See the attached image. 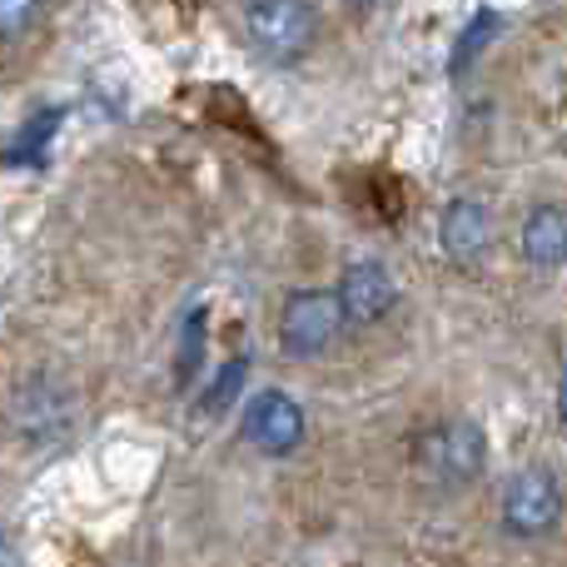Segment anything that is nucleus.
I'll return each mask as SVG.
<instances>
[{"instance_id": "obj_6", "label": "nucleus", "mask_w": 567, "mask_h": 567, "mask_svg": "<svg viewBox=\"0 0 567 567\" xmlns=\"http://www.w3.org/2000/svg\"><path fill=\"white\" fill-rule=\"evenodd\" d=\"M399 289H393L389 269L379 265H353L343 269V284H339V303H343V319L353 323H379L383 313L393 309Z\"/></svg>"}, {"instance_id": "obj_2", "label": "nucleus", "mask_w": 567, "mask_h": 567, "mask_svg": "<svg viewBox=\"0 0 567 567\" xmlns=\"http://www.w3.org/2000/svg\"><path fill=\"white\" fill-rule=\"evenodd\" d=\"M245 30L265 60L293 65L313 45V10L303 0H249Z\"/></svg>"}, {"instance_id": "obj_11", "label": "nucleus", "mask_w": 567, "mask_h": 567, "mask_svg": "<svg viewBox=\"0 0 567 567\" xmlns=\"http://www.w3.org/2000/svg\"><path fill=\"white\" fill-rule=\"evenodd\" d=\"M0 567H16V548H10L6 528H0Z\"/></svg>"}, {"instance_id": "obj_9", "label": "nucleus", "mask_w": 567, "mask_h": 567, "mask_svg": "<svg viewBox=\"0 0 567 567\" xmlns=\"http://www.w3.org/2000/svg\"><path fill=\"white\" fill-rule=\"evenodd\" d=\"M55 125H60V110H40L35 125H25V130H20V140L10 145V165L40 159V150H45V140H50V135H55Z\"/></svg>"}, {"instance_id": "obj_8", "label": "nucleus", "mask_w": 567, "mask_h": 567, "mask_svg": "<svg viewBox=\"0 0 567 567\" xmlns=\"http://www.w3.org/2000/svg\"><path fill=\"white\" fill-rule=\"evenodd\" d=\"M523 255L538 269H558L567 265V209L558 205H538L523 225Z\"/></svg>"}, {"instance_id": "obj_5", "label": "nucleus", "mask_w": 567, "mask_h": 567, "mask_svg": "<svg viewBox=\"0 0 567 567\" xmlns=\"http://www.w3.org/2000/svg\"><path fill=\"white\" fill-rule=\"evenodd\" d=\"M245 439L255 443L259 453H293L303 439V413L289 393H259L245 409Z\"/></svg>"}, {"instance_id": "obj_10", "label": "nucleus", "mask_w": 567, "mask_h": 567, "mask_svg": "<svg viewBox=\"0 0 567 567\" xmlns=\"http://www.w3.org/2000/svg\"><path fill=\"white\" fill-rule=\"evenodd\" d=\"M40 20V0H0V40L25 35Z\"/></svg>"}, {"instance_id": "obj_7", "label": "nucleus", "mask_w": 567, "mask_h": 567, "mask_svg": "<svg viewBox=\"0 0 567 567\" xmlns=\"http://www.w3.org/2000/svg\"><path fill=\"white\" fill-rule=\"evenodd\" d=\"M488 239H493L488 209L478 199H453L443 209V249H449L453 265H478L488 255Z\"/></svg>"}, {"instance_id": "obj_3", "label": "nucleus", "mask_w": 567, "mask_h": 567, "mask_svg": "<svg viewBox=\"0 0 567 567\" xmlns=\"http://www.w3.org/2000/svg\"><path fill=\"white\" fill-rule=\"evenodd\" d=\"M343 329V303L339 293L329 289H309V293H289L279 313V343L293 353V359H309V353H323Z\"/></svg>"}, {"instance_id": "obj_4", "label": "nucleus", "mask_w": 567, "mask_h": 567, "mask_svg": "<svg viewBox=\"0 0 567 567\" xmlns=\"http://www.w3.org/2000/svg\"><path fill=\"white\" fill-rule=\"evenodd\" d=\"M563 518V488L548 468H523L503 493V528L513 538H543Z\"/></svg>"}, {"instance_id": "obj_13", "label": "nucleus", "mask_w": 567, "mask_h": 567, "mask_svg": "<svg viewBox=\"0 0 567 567\" xmlns=\"http://www.w3.org/2000/svg\"><path fill=\"white\" fill-rule=\"evenodd\" d=\"M353 6H373V0H353Z\"/></svg>"}, {"instance_id": "obj_12", "label": "nucleus", "mask_w": 567, "mask_h": 567, "mask_svg": "<svg viewBox=\"0 0 567 567\" xmlns=\"http://www.w3.org/2000/svg\"><path fill=\"white\" fill-rule=\"evenodd\" d=\"M558 413H563V423H567V369H563V379H558Z\"/></svg>"}, {"instance_id": "obj_1", "label": "nucleus", "mask_w": 567, "mask_h": 567, "mask_svg": "<svg viewBox=\"0 0 567 567\" xmlns=\"http://www.w3.org/2000/svg\"><path fill=\"white\" fill-rule=\"evenodd\" d=\"M483 458H488V443L463 419L433 423L419 439V449H413V463H419V473L433 488H463V483H473L483 473Z\"/></svg>"}]
</instances>
